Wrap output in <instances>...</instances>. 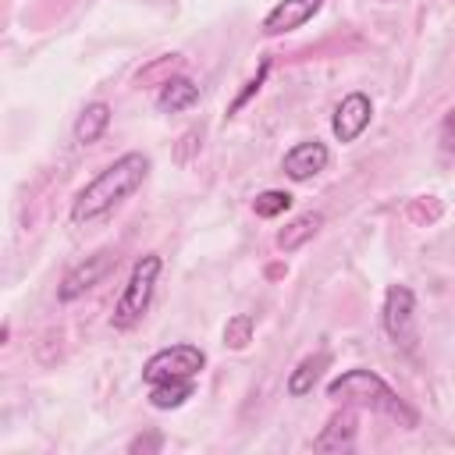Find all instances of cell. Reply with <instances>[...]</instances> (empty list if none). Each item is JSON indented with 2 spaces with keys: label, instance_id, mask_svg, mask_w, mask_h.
<instances>
[{
  "label": "cell",
  "instance_id": "6da1fadb",
  "mask_svg": "<svg viewBox=\"0 0 455 455\" xmlns=\"http://www.w3.org/2000/svg\"><path fill=\"white\" fill-rule=\"evenodd\" d=\"M149 174V156L146 153H124L114 164H107L85 188H78L75 203H71V220L75 224H96L103 220L110 210H117Z\"/></svg>",
  "mask_w": 455,
  "mask_h": 455
},
{
  "label": "cell",
  "instance_id": "7a4b0ae2",
  "mask_svg": "<svg viewBox=\"0 0 455 455\" xmlns=\"http://www.w3.org/2000/svg\"><path fill=\"white\" fill-rule=\"evenodd\" d=\"M327 398L334 402H355L363 409H373V412H384L391 419H398L402 427H416V412L370 370H348L341 377H334L327 384Z\"/></svg>",
  "mask_w": 455,
  "mask_h": 455
},
{
  "label": "cell",
  "instance_id": "3957f363",
  "mask_svg": "<svg viewBox=\"0 0 455 455\" xmlns=\"http://www.w3.org/2000/svg\"><path fill=\"white\" fill-rule=\"evenodd\" d=\"M160 270H164V259L156 252H146L142 259H135V267L128 274V284H124V291H121V299L114 306V316H110V323L117 331H128L146 316V309L153 302V291H156Z\"/></svg>",
  "mask_w": 455,
  "mask_h": 455
},
{
  "label": "cell",
  "instance_id": "277c9868",
  "mask_svg": "<svg viewBox=\"0 0 455 455\" xmlns=\"http://www.w3.org/2000/svg\"><path fill=\"white\" fill-rule=\"evenodd\" d=\"M206 366V352L196 345H167L160 352H153L142 366V380L156 384V380H192L199 370Z\"/></svg>",
  "mask_w": 455,
  "mask_h": 455
},
{
  "label": "cell",
  "instance_id": "5b68a950",
  "mask_svg": "<svg viewBox=\"0 0 455 455\" xmlns=\"http://www.w3.org/2000/svg\"><path fill=\"white\" fill-rule=\"evenodd\" d=\"M384 331L405 352L416 348V295L405 284H391L384 295Z\"/></svg>",
  "mask_w": 455,
  "mask_h": 455
},
{
  "label": "cell",
  "instance_id": "8992f818",
  "mask_svg": "<svg viewBox=\"0 0 455 455\" xmlns=\"http://www.w3.org/2000/svg\"><path fill=\"white\" fill-rule=\"evenodd\" d=\"M114 263H117V256H114L110 249H100V252L85 256L82 263H75V267L64 274V281L57 284V299H60V302H75L78 295H85L89 288H96V284L114 270Z\"/></svg>",
  "mask_w": 455,
  "mask_h": 455
},
{
  "label": "cell",
  "instance_id": "52a82bcc",
  "mask_svg": "<svg viewBox=\"0 0 455 455\" xmlns=\"http://www.w3.org/2000/svg\"><path fill=\"white\" fill-rule=\"evenodd\" d=\"M373 117V107H370V96L366 92H348L338 107H334V117H331V132L338 142H355L366 124Z\"/></svg>",
  "mask_w": 455,
  "mask_h": 455
},
{
  "label": "cell",
  "instance_id": "ba28073f",
  "mask_svg": "<svg viewBox=\"0 0 455 455\" xmlns=\"http://www.w3.org/2000/svg\"><path fill=\"white\" fill-rule=\"evenodd\" d=\"M323 7V0H277L267 18H263V36H284L302 28L316 11Z\"/></svg>",
  "mask_w": 455,
  "mask_h": 455
},
{
  "label": "cell",
  "instance_id": "9c48e42d",
  "mask_svg": "<svg viewBox=\"0 0 455 455\" xmlns=\"http://www.w3.org/2000/svg\"><path fill=\"white\" fill-rule=\"evenodd\" d=\"M327 160H331V153H327L323 142H316V139L295 142V146L284 153V174H288L291 181H309L313 174H320V171L327 167Z\"/></svg>",
  "mask_w": 455,
  "mask_h": 455
},
{
  "label": "cell",
  "instance_id": "30bf717a",
  "mask_svg": "<svg viewBox=\"0 0 455 455\" xmlns=\"http://www.w3.org/2000/svg\"><path fill=\"white\" fill-rule=\"evenodd\" d=\"M352 441H355V416H352L348 409H341V412H334V416L327 419V427H323V434L313 441V448H316V451H348Z\"/></svg>",
  "mask_w": 455,
  "mask_h": 455
},
{
  "label": "cell",
  "instance_id": "8fae6325",
  "mask_svg": "<svg viewBox=\"0 0 455 455\" xmlns=\"http://www.w3.org/2000/svg\"><path fill=\"white\" fill-rule=\"evenodd\" d=\"M196 100H199V85H196L192 78H185V75L167 78V82L160 85V92H156V107H160L164 114H178V110L192 107Z\"/></svg>",
  "mask_w": 455,
  "mask_h": 455
},
{
  "label": "cell",
  "instance_id": "7c38bea8",
  "mask_svg": "<svg viewBox=\"0 0 455 455\" xmlns=\"http://www.w3.org/2000/svg\"><path fill=\"white\" fill-rule=\"evenodd\" d=\"M107 124H110V107H107L103 100L89 103V107L78 114V121H75V142H78V146H92V142L107 132Z\"/></svg>",
  "mask_w": 455,
  "mask_h": 455
},
{
  "label": "cell",
  "instance_id": "4fadbf2b",
  "mask_svg": "<svg viewBox=\"0 0 455 455\" xmlns=\"http://www.w3.org/2000/svg\"><path fill=\"white\" fill-rule=\"evenodd\" d=\"M327 363H331V355H327V352L306 355V359L291 370V377H288V395H291V398L309 395V391H313V384L320 380V373H323V366H327Z\"/></svg>",
  "mask_w": 455,
  "mask_h": 455
},
{
  "label": "cell",
  "instance_id": "5bb4252c",
  "mask_svg": "<svg viewBox=\"0 0 455 455\" xmlns=\"http://www.w3.org/2000/svg\"><path fill=\"white\" fill-rule=\"evenodd\" d=\"M320 224H323V213H302V217H295L284 231H277V249L295 252L299 245H306L320 231Z\"/></svg>",
  "mask_w": 455,
  "mask_h": 455
},
{
  "label": "cell",
  "instance_id": "9a60e30c",
  "mask_svg": "<svg viewBox=\"0 0 455 455\" xmlns=\"http://www.w3.org/2000/svg\"><path fill=\"white\" fill-rule=\"evenodd\" d=\"M192 398V380H156L149 384V405L153 409H178Z\"/></svg>",
  "mask_w": 455,
  "mask_h": 455
},
{
  "label": "cell",
  "instance_id": "2e32d148",
  "mask_svg": "<svg viewBox=\"0 0 455 455\" xmlns=\"http://www.w3.org/2000/svg\"><path fill=\"white\" fill-rule=\"evenodd\" d=\"M288 206H291V196L281 192V188H267V192H259V196L252 199V210H256V217H263V220L284 213Z\"/></svg>",
  "mask_w": 455,
  "mask_h": 455
},
{
  "label": "cell",
  "instance_id": "e0dca14e",
  "mask_svg": "<svg viewBox=\"0 0 455 455\" xmlns=\"http://www.w3.org/2000/svg\"><path fill=\"white\" fill-rule=\"evenodd\" d=\"M249 338H252V316H249V313L231 316L228 327H224V345H231V348H245Z\"/></svg>",
  "mask_w": 455,
  "mask_h": 455
},
{
  "label": "cell",
  "instance_id": "ac0fdd59",
  "mask_svg": "<svg viewBox=\"0 0 455 455\" xmlns=\"http://www.w3.org/2000/svg\"><path fill=\"white\" fill-rule=\"evenodd\" d=\"M441 149L444 153H455V107L444 114V121H441Z\"/></svg>",
  "mask_w": 455,
  "mask_h": 455
},
{
  "label": "cell",
  "instance_id": "d6986e66",
  "mask_svg": "<svg viewBox=\"0 0 455 455\" xmlns=\"http://www.w3.org/2000/svg\"><path fill=\"white\" fill-rule=\"evenodd\" d=\"M267 68H270V64H267V60H263V68H259V75H256V78H252V82H249V85H245V92H242V96H238V100H235V103H231V110H238V107H242V103H245V100H249V96H252V92H256V89H259V85H263V78H267Z\"/></svg>",
  "mask_w": 455,
  "mask_h": 455
},
{
  "label": "cell",
  "instance_id": "ffe728a7",
  "mask_svg": "<svg viewBox=\"0 0 455 455\" xmlns=\"http://www.w3.org/2000/svg\"><path fill=\"white\" fill-rule=\"evenodd\" d=\"M132 451H146V448H160V437H135L132 444H128Z\"/></svg>",
  "mask_w": 455,
  "mask_h": 455
}]
</instances>
